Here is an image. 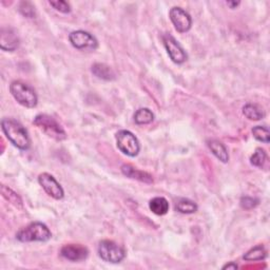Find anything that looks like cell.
<instances>
[{
  "mask_svg": "<svg viewBox=\"0 0 270 270\" xmlns=\"http://www.w3.org/2000/svg\"><path fill=\"white\" fill-rule=\"evenodd\" d=\"M10 92L15 100L26 108H35L38 104V96L35 90L24 81L14 80L10 84Z\"/></svg>",
  "mask_w": 270,
  "mask_h": 270,
  "instance_id": "4",
  "label": "cell"
},
{
  "mask_svg": "<svg viewBox=\"0 0 270 270\" xmlns=\"http://www.w3.org/2000/svg\"><path fill=\"white\" fill-rule=\"evenodd\" d=\"M98 256L108 263L118 264L126 258V250L117 243L110 240H105L98 245Z\"/></svg>",
  "mask_w": 270,
  "mask_h": 270,
  "instance_id": "5",
  "label": "cell"
},
{
  "mask_svg": "<svg viewBox=\"0 0 270 270\" xmlns=\"http://www.w3.org/2000/svg\"><path fill=\"white\" fill-rule=\"evenodd\" d=\"M259 205V199L253 198L250 196H245L241 198V206L244 209H252V208L257 207Z\"/></svg>",
  "mask_w": 270,
  "mask_h": 270,
  "instance_id": "26",
  "label": "cell"
},
{
  "mask_svg": "<svg viewBox=\"0 0 270 270\" xmlns=\"http://www.w3.org/2000/svg\"><path fill=\"white\" fill-rule=\"evenodd\" d=\"M223 269H237V265L235 263H233V262H231V263L224 266Z\"/></svg>",
  "mask_w": 270,
  "mask_h": 270,
  "instance_id": "27",
  "label": "cell"
},
{
  "mask_svg": "<svg viewBox=\"0 0 270 270\" xmlns=\"http://www.w3.org/2000/svg\"><path fill=\"white\" fill-rule=\"evenodd\" d=\"M121 172L123 173V175H126L127 177H130V179L137 180V181L148 183V184L153 183L152 176L149 173L138 170V169L134 168L131 165H123L121 167Z\"/></svg>",
  "mask_w": 270,
  "mask_h": 270,
  "instance_id": "13",
  "label": "cell"
},
{
  "mask_svg": "<svg viewBox=\"0 0 270 270\" xmlns=\"http://www.w3.org/2000/svg\"><path fill=\"white\" fill-rule=\"evenodd\" d=\"M117 148L125 155L135 157L141 150V145L137 137L128 130H120L116 134Z\"/></svg>",
  "mask_w": 270,
  "mask_h": 270,
  "instance_id": "6",
  "label": "cell"
},
{
  "mask_svg": "<svg viewBox=\"0 0 270 270\" xmlns=\"http://www.w3.org/2000/svg\"><path fill=\"white\" fill-rule=\"evenodd\" d=\"M60 256L68 261L80 262L88 258L89 250L87 247L79 244H69L61 248Z\"/></svg>",
  "mask_w": 270,
  "mask_h": 270,
  "instance_id": "11",
  "label": "cell"
},
{
  "mask_svg": "<svg viewBox=\"0 0 270 270\" xmlns=\"http://www.w3.org/2000/svg\"><path fill=\"white\" fill-rule=\"evenodd\" d=\"M240 4V2H236V1H227V5H229L231 9H235V7Z\"/></svg>",
  "mask_w": 270,
  "mask_h": 270,
  "instance_id": "28",
  "label": "cell"
},
{
  "mask_svg": "<svg viewBox=\"0 0 270 270\" xmlns=\"http://www.w3.org/2000/svg\"><path fill=\"white\" fill-rule=\"evenodd\" d=\"M1 129L13 146L20 150H28L31 146V140L27 129L19 121L14 118H3Z\"/></svg>",
  "mask_w": 270,
  "mask_h": 270,
  "instance_id": "1",
  "label": "cell"
},
{
  "mask_svg": "<svg viewBox=\"0 0 270 270\" xmlns=\"http://www.w3.org/2000/svg\"><path fill=\"white\" fill-rule=\"evenodd\" d=\"M169 17L173 24L175 30L180 33H186L191 29L192 19L190 15L182 7L174 6L169 13Z\"/></svg>",
  "mask_w": 270,
  "mask_h": 270,
  "instance_id": "8",
  "label": "cell"
},
{
  "mask_svg": "<svg viewBox=\"0 0 270 270\" xmlns=\"http://www.w3.org/2000/svg\"><path fill=\"white\" fill-rule=\"evenodd\" d=\"M252 134L253 137L256 138L257 141L268 144L270 141V132L268 128L264 126H256L252 129Z\"/></svg>",
  "mask_w": 270,
  "mask_h": 270,
  "instance_id": "22",
  "label": "cell"
},
{
  "mask_svg": "<svg viewBox=\"0 0 270 270\" xmlns=\"http://www.w3.org/2000/svg\"><path fill=\"white\" fill-rule=\"evenodd\" d=\"M92 73L100 79L112 80L115 78V73L112 69L105 64H95L92 67Z\"/></svg>",
  "mask_w": 270,
  "mask_h": 270,
  "instance_id": "17",
  "label": "cell"
},
{
  "mask_svg": "<svg viewBox=\"0 0 270 270\" xmlns=\"http://www.w3.org/2000/svg\"><path fill=\"white\" fill-rule=\"evenodd\" d=\"M266 256L267 253L264 246L258 245L256 247H253V248H251L247 253H245L244 260L245 261H262L266 258Z\"/></svg>",
  "mask_w": 270,
  "mask_h": 270,
  "instance_id": "20",
  "label": "cell"
},
{
  "mask_svg": "<svg viewBox=\"0 0 270 270\" xmlns=\"http://www.w3.org/2000/svg\"><path fill=\"white\" fill-rule=\"evenodd\" d=\"M164 44L173 63L180 65L187 60V53L182 48V45L175 40L173 36L170 34H166L164 36Z\"/></svg>",
  "mask_w": 270,
  "mask_h": 270,
  "instance_id": "10",
  "label": "cell"
},
{
  "mask_svg": "<svg viewBox=\"0 0 270 270\" xmlns=\"http://www.w3.org/2000/svg\"><path fill=\"white\" fill-rule=\"evenodd\" d=\"M153 120L154 114L148 108H141L134 114V121L137 125H148Z\"/></svg>",
  "mask_w": 270,
  "mask_h": 270,
  "instance_id": "19",
  "label": "cell"
},
{
  "mask_svg": "<svg viewBox=\"0 0 270 270\" xmlns=\"http://www.w3.org/2000/svg\"><path fill=\"white\" fill-rule=\"evenodd\" d=\"M69 40L71 44L77 50L81 51H94L98 47L96 38L86 31H73L69 35Z\"/></svg>",
  "mask_w": 270,
  "mask_h": 270,
  "instance_id": "7",
  "label": "cell"
},
{
  "mask_svg": "<svg viewBox=\"0 0 270 270\" xmlns=\"http://www.w3.org/2000/svg\"><path fill=\"white\" fill-rule=\"evenodd\" d=\"M267 158V154L265 152V150H263L262 148H258L254 152L251 157H250V163L251 165L256 166V167H262L266 161Z\"/></svg>",
  "mask_w": 270,
  "mask_h": 270,
  "instance_id": "23",
  "label": "cell"
},
{
  "mask_svg": "<svg viewBox=\"0 0 270 270\" xmlns=\"http://www.w3.org/2000/svg\"><path fill=\"white\" fill-rule=\"evenodd\" d=\"M34 125L42 132L55 141H64L67 138V133L59 122L48 114H38L33 120Z\"/></svg>",
  "mask_w": 270,
  "mask_h": 270,
  "instance_id": "3",
  "label": "cell"
},
{
  "mask_svg": "<svg viewBox=\"0 0 270 270\" xmlns=\"http://www.w3.org/2000/svg\"><path fill=\"white\" fill-rule=\"evenodd\" d=\"M19 12L24 15V16L28 17V18H33L35 15V10L34 6L32 5L31 2L28 1H22L19 4Z\"/></svg>",
  "mask_w": 270,
  "mask_h": 270,
  "instance_id": "25",
  "label": "cell"
},
{
  "mask_svg": "<svg viewBox=\"0 0 270 270\" xmlns=\"http://www.w3.org/2000/svg\"><path fill=\"white\" fill-rule=\"evenodd\" d=\"M19 38L11 28H2L0 32V48L3 51L13 52L18 48Z\"/></svg>",
  "mask_w": 270,
  "mask_h": 270,
  "instance_id": "12",
  "label": "cell"
},
{
  "mask_svg": "<svg viewBox=\"0 0 270 270\" xmlns=\"http://www.w3.org/2000/svg\"><path fill=\"white\" fill-rule=\"evenodd\" d=\"M52 236V233L47 225L40 222L31 223L25 228L20 229L16 238L21 243L30 242H48Z\"/></svg>",
  "mask_w": 270,
  "mask_h": 270,
  "instance_id": "2",
  "label": "cell"
},
{
  "mask_svg": "<svg viewBox=\"0 0 270 270\" xmlns=\"http://www.w3.org/2000/svg\"><path fill=\"white\" fill-rule=\"evenodd\" d=\"M1 192H2L3 197L9 200L10 203H12L14 206L22 208V200H21L20 196L16 193V192H14L9 187L4 186V185H2V186H1Z\"/></svg>",
  "mask_w": 270,
  "mask_h": 270,
  "instance_id": "21",
  "label": "cell"
},
{
  "mask_svg": "<svg viewBox=\"0 0 270 270\" xmlns=\"http://www.w3.org/2000/svg\"><path fill=\"white\" fill-rule=\"evenodd\" d=\"M207 143H208V147H209V149L211 150V152L213 153V155L215 157L220 159L222 163H228L229 154L225 146H224L221 142L215 141V140L208 141Z\"/></svg>",
  "mask_w": 270,
  "mask_h": 270,
  "instance_id": "14",
  "label": "cell"
},
{
  "mask_svg": "<svg viewBox=\"0 0 270 270\" xmlns=\"http://www.w3.org/2000/svg\"><path fill=\"white\" fill-rule=\"evenodd\" d=\"M50 5L53 6L54 9L56 11L64 13V14H68L71 12V5L69 2L64 1V0H57V1H49Z\"/></svg>",
  "mask_w": 270,
  "mask_h": 270,
  "instance_id": "24",
  "label": "cell"
},
{
  "mask_svg": "<svg viewBox=\"0 0 270 270\" xmlns=\"http://www.w3.org/2000/svg\"><path fill=\"white\" fill-rule=\"evenodd\" d=\"M38 183H39L42 189L53 198L55 199L64 198L65 191L53 175L45 172L41 173L39 176H38Z\"/></svg>",
  "mask_w": 270,
  "mask_h": 270,
  "instance_id": "9",
  "label": "cell"
},
{
  "mask_svg": "<svg viewBox=\"0 0 270 270\" xmlns=\"http://www.w3.org/2000/svg\"><path fill=\"white\" fill-rule=\"evenodd\" d=\"M175 209L184 214H191L197 211V205L188 198H180L175 204Z\"/></svg>",
  "mask_w": 270,
  "mask_h": 270,
  "instance_id": "18",
  "label": "cell"
},
{
  "mask_svg": "<svg viewBox=\"0 0 270 270\" xmlns=\"http://www.w3.org/2000/svg\"><path fill=\"white\" fill-rule=\"evenodd\" d=\"M150 210L156 215H165L169 211V203L165 197L157 196L150 200Z\"/></svg>",
  "mask_w": 270,
  "mask_h": 270,
  "instance_id": "15",
  "label": "cell"
},
{
  "mask_svg": "<svg viewBox=\"0 0 270 270\" xmlns=\"http://www.w3.org/2000/svg\"><path fill=\"white\" fill-rule=\"evenodd\" d=\"M243 114L250 120H261L264 118L265 113L263 109L256 104H247L243 107Z\"/></svg>",
  "mask_w": 270,
  "mask_h": 270,
  "instance_id": "16",
  "label": "cell"
}]
</instances>
